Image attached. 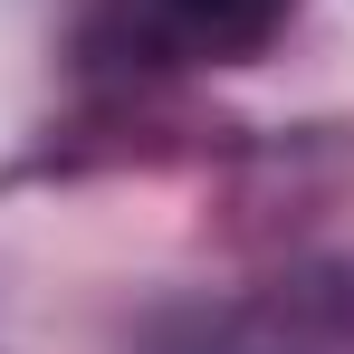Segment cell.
Here are the masks:
<instances>
[{
  "mask_svg": "<svg viewBox=\"0 0 354 354\" xmlns=\"http://www.w3.org/2000/svg\"><path fill=\"white\" fill-rule=\"evenodd\" d=\"M173 10L192 19V39H211V48H249L278 19V0H173Z\"/></svg>",
  "mask_w": 354,
  "mask_h": 354,
  "instance_id": "1",
  "label": "cell"
}]
</instances>
